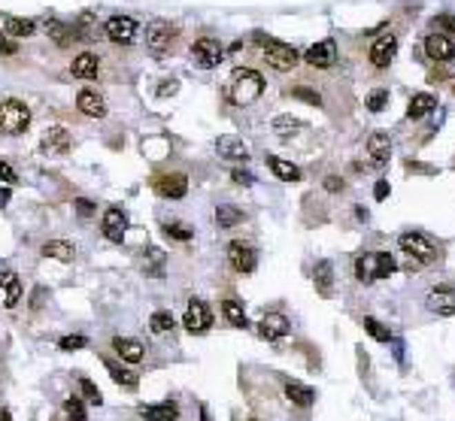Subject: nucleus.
I'll return each mask as SVG.
<instances>
[{"label":"nucleus","mask_w":455,"mask_h":421,"mask_svg":"<svg viewBox=\"0 0 455 421\" xmlns=\"http://www.w3.org/2000/svg\"><path fill=\"white\" fill-rule=\"evenodd\" d=\"M264 91V76L258 70H249V67H237L228 79V97H231L237 106H249L261 97Z\"/></svg>","instance_id":"nucleus-1"},{"label":"nucleus","mask_w":455,"mask_h":421,"mask_svg":"<svg viewBox=\"0 0 455 421\" xmlns=\"http://www.w3.org/2000/svg\"><path fill=\"white\" fill-rule=\"evenodd\" d=\"M255 43L264 49V61L273 67V70H294L298 67V61H301V55H298V49L294 45H288V43H283V40H273V37H267L264 30H255Z\"/></svg>","instance_id":"nucleus-2"},{"label":"nucleus","mask_w":455,"mask_h":421,"mask_svg":"<svg viewBox=\"0 0 455 421\" xmlns=\"http://www.w3.org/2000/svg\"><path fill=\"white\" fill-rule=\"evenodd\" d=\"M398 270V261L389 251H370V255H358L355 258V279L358 282H376L385 279Z\"/></svg>","instance_id":"nucleus-3"},{"label":"nucleus","mask_w":455,"mask_h":421,"mask_svg":"<svg viewBox=\"0 0 455 421\" xmlns=\"http://www.w3.org/2000/svg\"><path fill=\"white\" fill-rule=\"evenodd\" d=\"M28 125H30V106L25 101L10 97V101L0 103V134L19 136L28 131Z\"/></svg>","instance_id":"nucleus-4"},{"label":"nucleus","mask_w":455,"mask_h":421,"mask_svg":"<svg viewBox=\"0 0 455 421\" xmlns=\"http://www.w3.org/2000/svg\"><path fill=\"white\" fill-rule=\"evenodd\" d=\"M398 246H401V251H407V258H413V261H419V264H428V261H434V258H437V243L431 240L428 234H422V231L401 234Z\"/></svg>","instance_id":"nucleus-5"},{"label":"nucleus","mask_w":455,"mask_h":421,"mask_svg":"<svg viewBox=\"0 0 455 421\" xmlns=\"http://www.w3.org/2000/svg\"><path fill=\"white\" fill-rule=\"evenodd\" d=\"M192 61L201 70H212V67H219L225 61V45L219 40H212V37H201L192 45Z\"/></svg>","instance_id":"nucleus-6"},{"label":"nucleus","mask_w":455,"mask_h":421,"mask_svg":"<svg viewBox=\"0 0 455 421\" xmlns=\"http://www.w3.org/2000/svg\"><path fill=\"white\" fill-rule=\"evenodd\" d=\"M182 325L188 327V333H207L212 327V312L210 306L203 300H197V297H192L185 306V316H182Z\"/></svg>","instance_id":"nucleus-7"},{"label":"nucleus","mask_w":455,"mask_h":421,"mask_svg":"<svg viewBox=\"0 0 455 421\" xmlns=\"http://www.w3.org/2000/svg\"><path fill=\"white\" fill-rule=\"evenodd\" d=\"M103 34L110 37L112 43L119 45H128L136 40V34H140V28H136V21L131 19V15H112V19H106L103 25Z\"/></svg>","instance_id":"nucleus-8"},{"label":"nucleus","mask_w":455,"mask_h":421,"mask_svg":"<svg viewBox=\"0 0 455 421\" xmlns=\"http://www.w3.org/2000/svg\"><path fill=\"white\" fill-rule=\"evenodd\" d=\"M228 261H231V267L237 273H255V267H258V255H255V249L252 246H246V243H240V240H234L231 246H228Z\"/></svg>","instance_id":"nucleus-9"},{"label":"nucleus","mask_w":455,"mask_h":421,"mask_svg":"<svg viewBox=\"0 0 455 421\" xmlns=\"http://www.w3.org/2000/svg\"><path fill=\"white\" fill-rule=\"evenodd\" d=\"M425 306H428L434 316L446 318V316H455V288L449 285H440V288H431L428 297H425Z\"/></svg>","instance_id":"nucleus-10"},{"label":"nucleus","mask_w":455,"mask_h":421,"mask_svg":"<svg viewBox=\"0 0 455 421\" xmlns=\"http://www.w3.org/2000/svg\"><path fill=\"white\" fill-rule=\"evenodd\" d=\"M155 191L167 201H182L188 194V176L185 173H167L155 179Z\"/></svg>","instance_id":"nucleus-11"},{"label":"nucleus","mask_w":455,"mask_h":421,"mask_svg":"<svg viewBox=\"0 0 455 421\" xmlns=\"http://www.w3.org/2000/svg\"><path fill=\"white\" fill-rule=\"evenodd\" d=\"M394 52H398V37H394V34H383V37H376L374 45H370V64L383 70V67H389V64H392Z\"/></svg>","instance_id":"nucleus-12"},{"label":"nucleus","mask_w":455,"mask_h":421,"mask_svg":"<svg viewBox=\"0 0 455 421\" xmlns=\"http://www.w3.org/2000/svg\"><path fill=\"white\" fill-rule=\"evenodd\" d=\"M173 43V28L167 25V21H152L146 28V45L149 52H155V55H164L167 49H170Z\"/></svg>","instance_id":"nucleus-13"},{"label":"nucleus","mask_w":455,"mask_h":421,"mask_svg":"<svg viewBox=\"0 0 455 421\" xmlns=\"http://www.w3.org/2000/svg\"><path fill=\"white\" fill-rule=\"evenodd\" d=\"M125 231H128V216L119 209V206H110L103 212V236L110 243H121L125 240Z\"/></svg>","instance_id":"nucleus-14"},{"label":"nucleus","mask_w":455,"mask_h":421,"mask_svg":"<svg viewBox=\"0 0 455 421\" xmlns=\"http://www.w3.org/2000/svg\"><path fill=\"white\" fill-rule=\"evenodd\" d=\"M258 333H261V340H267V342L283 340L288 333V318L283 312H267V316L258 321Z\"/></svg>","instance_id":"nucleus-15"},{"label":"nucleus","mask_w":455,"mask_h":421,"mask_svg":"<svg viewBox=\"0 0 455 421\" xmlns=\"http://www.w3.org/2000/svg\"><path fill=\"white\" fill-rule=\"evenodd\" d=\"M216 152L222 155L225 161H249V145L243 136H234V134H225L216 140Z\"/></svg>","instance_id":"nucleus-16"},{"label":"nucleus","mask_w":455,"mask_h":421,"mask_svg":"<svg viewBox=\"0 0 455 421\" xmlns=\"http://www.w3.org/2000/svg\"><path fill=\"white\" fill-rule=\"evenodd\" d=\"M140 418L146 421H176L179 418V403L176 400H161V403H143L140 409Z\"/></svg>","instance_id":"nucleus-17"},{"label":"nucleus","mask_w":455,"mask_h":421,"mask_svg":"<svg viewBox=\"0 0 455 421\" xmlns=\"http://www.w3.org/2000/svg\"><path fill=\"white\" fill-rule=\"evenodd\" d=\"M367 155H370V164H374V167H385V164H389V158H392V140H389V134H383V131L370 134L367 136Z\"/></svg>","instance_id":"nucleus-18"},{"label":"nucleus","mask_w":455,"mask_h":421,"mask_svg":"<svg viewBox=\"0 0 455 421\" xmlns=\"http://www.w3.org/2000/svg\"><path fill=\"white\" fill-rule=\"evenodd\" d=\"M303 61H307L310 67H331L334 61H337V43H334V40H322V43L310 45L307 55H303Z\"/></svg>","instance_id":"nucleus-19"},{"label":"nucleus","mask_w":455,"mask_h":421,"mask_svg":"<svg viewBox=\"0 0 455 421\" xmlns=\"http://www.w3.org/2000/svg\"><path fill=\"white\" fill-rule=\"evenodd\" d=\"M76 110L82 112V116H88V119H103L106 116V101L101 94H94V91H79L76 94Z\"/></svg>","instance_id":"nucleus-20"},{"label":"nucleus","mask_w":455,"mask_h":421,"mask_svg":"<svg viewBox=\"0 0 455 421\" xmlns=\"http://www.w3.org/2000/svg\"><path fill=\"white\" fill-rule=\"evenodd\" d=\"M0 288L6 291L3 306H6V309H15L19 300H21V279L15 276V270H10V267H0Z\"/></svg>","instance_id":"nucleus-21"},{"label":"nucleus","mask_w":455,"mask_h":421,"mask_svg":"<svg viewBox=\"0 0 455 421\" xmlns=\"http://www.w3.org/2000/svg\"><path fill=\"white\" fill-rule=\"evenodd\" d=\"M425 52H428V58H434V61H452L455 58V45L446 34H431L428 40H425Z\"/></svg>","instance_id":"nucleus-22"},{"label":"nucleus","mask_w":455,"mask_h":421,"mask_svg":"<svg viewBox=\"0 0 455 421\" xmlns=\"http://www.w3.org/2000/svg\"><path fill=\"white\" fill-rule=\"evenodd\" d=\"M43 152L46 155H67L70 152V134L64 127H49L43 136Z\"/></svg>","instance_id":"nucleus-23"},{"label":"nucleus","mask_w":455,"mask_h":421,"mask_svg":"<svg viewBox=\"0 0 455 421\" xmlns=\"http://www.w3.org/2000/svg\"><path fill=\"white\" fill-rule=\"evenodd\" d=\"M112 349L121 355V361H128V364H140L143 358H146V349H143V342L140 340H131V336H116L112 340Z\"/></svg>","instance_id":"nucleus-24"},{"label":"nucleus","mask_w":455,"mask_h":421,"mask_svg":"<svg viewBox=\"0 0 455 421\" xmlns=\"http://www.w3.org/2000/svg\"><path fill=\"white\" fill-rule=\"evenodd\" d=\"M97 70H101V58H97L94 52H82V55H76L73 64H70V73L76 79H94Z\"/></svg>","instance_id":"nucleus-25"},{"label":"nucleus","mask_w":455,"mask_h":421,"mask_svg":"<svg viewBox=\"0 0 455 421\" xmlns=\"http://www.w3.org/2000/svg\"><path fill=\"white\" fill-rule=\"evenodd\" d=\"M313 282H316V291L328 300L334 297V264L331 261H318L316 270H313Z\"/></svg>","instance_id":"nucleus-26"},{"label":"nucleus","mask_w":455,"mask_h":421,"mask_svg":"<svg viewBox=\"0 0 455 421\" xmlns=\"http://www.w3.org/2000/svg\"><path fill=\"white\" fill-rule=\"evenodd\" d=\"M285 397H288V403H294V407H301V409H307L316 403V391L310 385H301V382H288Z\"/></svg>","instance_id":"nucleus-27"},{"label":"nucleus","mask_w":455,"mask_h":421,"mask_svg":"<svg viewBox=\"0 0 455 421\" xmlns=\"http://www.w3.org/2000/svg\"><path fill=\"white\" fill-rule=\"evenodd\" d=\"M43 255L70 264L76 258V249H73V243H67V240H49V243H43Z\"/></svg>","instance_id":"nucleus-28"},{"label":"nucleus","mask_w":455,"mask_h":421,"mask_svg":"<svg viewBox=\"0 0 455 421\" xmlns=\"http://www.w3.org/2000/svg\"><path fill=\"white\" fill-rule=\"evenodd\" d=\"M164 251L158 249V246H149L146 249V255H143V270H146V276L152 279H161L164 276Z\"/></svg>","instance_id":"nucleus-29"},{"label":"nucleus","mask_w":455,"mask_h":421,"mask_svg":"<svg viewBox=\"0 0 455 421\" xmlns=\"http://www.w3.org/2000/svg\"><path fill=\"white\" fill-rule=\"evenodd\" d=\"M103 364H106V370H110L112 382H116V385H121L125 391H134V388L140 385V376H136V373H131V370H125L121 364H116V361H103Z\"/></svg>","instance_id":"nucleus-30"},{"label":"nucleus","mask_w":455,"mask_h":421,"mask_svg":"<svg viewBox=\"0 0 455 421\" xmlns=\"http://www.w3.org/2000/svg\"><path fill=\"white\" fill-rule=\"evenodd\" d=\"M267 167L276 179L283 182H301V167H294L292 161H283V158H267Z\"/></svg>","instance_id":"nucleus-31"},{"label":"nucleus","mask_w":455,"mask_h":421,"mask_svg":"<svg viewBox=\"0 0 455 421\" xmlns=\"http://www.w3.org/2000/svg\"><path fill=\"white\" fill-rule=\"evenodd\" d=\"M434 106H437L434 94H413L410 97V106H407V119H425Z\"/></svg>","instance_id":"nucleus-32"},{"label":"nucleus","mask_w":455,"mask_h":421,"mask_svg":"<svg viewBox=\"0 0 455 421\" xmlns=\"http://www.w3.org/2000/svg\"><path fill=\"white\" fill-rule=\"evenodd\" d=\"M37 30V21L34 19H15V15H10V19L3 21V34L6 37H15V40H21V37H30Z\"/></svg>","instance_id":"nucleus-33"},{"label":"nucleus","mask_w":455,"mask_h":421,"mask_svg":"<svg viewBox=\"0 0 455 421\" xmlns=\"http://www.w3.org/2000/svg\"><path fill=\"white\" fill-rule=\"evenodd\" d=\"M243 221V212L234 209L231 203H219L216 206V225L222 227V231H228V227H237Z\"/></svg>","instance_id":"nucleus-34"},{"label":"nucleus","mask_w":455,"mask_h":421,"mask_svg":"<svg viewBox=\"0 0 455 421\" xmlns=\"http://www.w3.org/2000/svg\"><path fill=\"white\" fill-rule=\"evenodd\" d=\"M222 312H225V318H228V325H234V327H246L249 325V318H246V309H243V303L240 300H225L222 303Z\"/></svg>","instance_id":"nucleus-35"},{"label":"nucleus","mask_w":455,"mask_h":421,"mask_svg":"<svg viewBox=\"0 0 455 421\" xmlns=\"http://www.w3.org/2000/svg\"><path fill=\"white\" fill-rule=\"evenodd\" d=\"M149 327H152V333H170L173 327H176V321H173V316H170V312L158 309V312H152V318H149Z\"/></svg>","instance_id":"nucleus-36"},{"label":"nucleus","mask_w":455,"mask_h":421,"mask_svg":"<svg viewBox=\"0 0 455 421\" xmlns=\"http://www.w3.org/2000/svg\"><path fill=\"white\" fill-rule=\"evenodd\" d=\"M364 331L374 336L376 342H392V331L383 325V321H376L374 316H364Z\"/></svg>","instance_id":"nucleus-37"},{"label":"nucleus","mask_w":455,"mask_h":421,"mask_svg":"<svg viewBox=\"0 0 455 421\" xmlns=\"http://www.w3.org/2000/svg\"><path fill=\"white\" fill-rule=\"evenodd\" d=\"M303 127V121L301 119H292V116H279V119H273V131H276L279 136H292V134H298Z\"/></svg>","instance_id":"nucleus-38"},{"label":"nucleus","mask_w":455,"mask_h":421,"mask_svg":"<svg viewBox=\"0 0 455 421\" xmlns=\"http://www.w3.org/2000/svg\"><path fill=\"white\" fill-rule=\"evenodd\" d=\"M79 391H82V397H85V400L91 403V407H101V403H103L101 388H97L91 379H79Z\"/></svg>","instance_id":"nucleus-39"},{"label":"nucleus","mask_w":455,"mask_h":421,"mask_svg":"<svg viewBox=\"0 0 455 421\" xmlns=\"http://www.w3.org/2000/svg\"><path fill=\"white\" fill-rule=\"evenodd\" d=\"M64 415H67V421H85V407H82L79 397L64 400Z\"/></svg>","instance_id":"nucleus-40"},{"label":"nucleus","mask_w":455,"mask_h":421,"mask_svg":"<svg viewBox=\"0 0 455 421\" xmlns=\"http://www.w3.org/2000/svg\"><path fill=\"white\" fill-rule=\"evenodd\" d=\"M164 234L170 236V240H179V243H188L194 236V231H188L185 225H179V221H173V225H164Z\"/></svg>","instance_id":"nucleus-41"},{"label":"nucleus","mask_w":455,"mask_h":421,"mask_svg":"<svg viewBox=\"0 0 455 421\" xmlns=\"http://www.w3.org/2000/svg\"><path fill=\"white\" fill-rule=\"evenodd\" d=\"M385 106H389V91H385V88H379V91H374V94L367 97V110L370 112H383Z\"/></svg>","instance_id":"nucleus-42"},{"label":"nucleus","mask_w":455,"mask_h":421,"mask_svg":"<svg viewBox=\"0 0 455 421\" xmlns=\"http://www.w3.org/2000/svg\"><path fill=\"white\" fill-rule=\"evenodd\" d=\"M292 97H298V101H307L310 106H322V94H318V91H313V88L298 85V88L292 91Z\"/></svg>","instance_id":"nucleus-43"},{"label":"nucleus","mask_w":455,"mask_h":421,"mask_svg":"<svg viewBox=\"0 0 455 421\" xmlns=\"http://www.w3.org/2000/svg\"><path fill=\"white\" fill-rule=\"evenodd\" d=\"M58 346L64 349V351H76V349H85L88 340H85V336H79V333H76V336H61Z\"/></svg>","instance_id":"nucleus-44"},{"label":"nucleus","mask_w":455,"mask_h":421,"mask_svg":"<svg viewBox=\"0 0 455 421\" xmlns=\"http://www.w3.org/2000/svg\"><path fill=\"white\" fill-rule=\"evenodd\" d=\"M231 179L234 182H237V185H255V176L252 173H249V170H240V167H237V170H231Z\"/></svg>","instance_id":"nucleus-45"},{"label":"nucleus","mask_w":455,"mask_h":421,"mask_svg":"<svg viewBox=\"0 0 455 421\" xmlns=\"http://www.w3.org/2000/svg\"><path fill=\"white\" fill-rule=\"evenodd\" d=\"M76 212H79V218H91L94 216V203L85 201V197H79V201H76Z\"/></svg>","instance_id":"nucleus-46"},{"label":"nucleus","mask_w":455,"mask_h":421,"mask_svg":"<svg viewBox=\"0 0 455 421\" xmlns=\"http://www.w3.org/2000/svg\"><path fill=\"white\" fill-rule=\"evenodd\" d=\"M179 91V82L176 79H164V85H158V97H173Z\"/></svg>","instance_id":"nucleus-47"},{"label":"nucleus","mask_w":455,"mask_h":421,"mask_svg":"<svg viewBox=\"0 0 455 421\" xmlns=\"http://www.w3.org/2000/svg\"><path fill=\"white\" fill-rule=\"evenodd\" d=\"M0 179L6 182V185H15V182H19V176H15V170L10 164H3V161H0Z\"/></svg>","instance_id":"nucleus-48"},{"label":"nucleus","mask_w":455,"mask_h":421,"mask_svg":"<svg viewBox=\"0 0 455 421\" xmlns=\"http://www.w3.org/2000/svg\"><path fill=\"white\" fill-rule=\"evenodd\" d=\"M0 52H3V55H15V52H19L15 40H10V37H6L3 30H0Z\"/></svg>","instance_id":"nucleus-49"},{"label":"nucleus","mask_w":455,"mask_h":421,"mask_svg":"<svg viewBox=\"0 0 455 421\" xmlns=\"http://www.w3.org/2000/svg\"><path fill=\"white\" fill-rule=\"evenodd\" d=\"M434 28H443L446 34H455V19H452V15H437Z\"/></svg>","instance_id":"nucleus-50"},{"label":"nucleus","mask_w":455,"mask_h":421,"mask_svg":"<svg viewBox=\"0 0 455 421\" xmlns=\"http://www.w3.org/2000/svg\"><path fill=\"white\" fill-rule=\"evenodd\" d=\"M389 182H385V179H379L376 182V185H374V197H376V201H385V197H389Z\"/></svg>","instance_id":"nucleus-51"},{"label":"nucleus","mask_w":455,"mask_h":421,"mask_svg":"<svg viewBox=\"0 0 455 421\" xmlns=\"http://www.w3.org/2000/svg\"><path fill=\"white\" fill-rule=\"evenodd\" d=\"M325 188L328 191H343V179H337V176H325Z\"/></svg>","instance_id":"nucleus-52"},{"label":"nucleus","mask_w":455,"mask_h":421,"mask_svg":"<svg viewBox=\"0 0 455 421\" xmlns=\"http://www.w3.org/2000/svg\"><path fill=\"white\" fill-rule=\"evenodd\" d=\"M43 294H46L43 288H37V291H34V303H30V306H34V309H40V306H43Z\"/></svg>","instance_id":"nucleus-53"},{"label":"nucleus","mask_w":455,"mask_h":421,"mask_svg":"<svg viewBox=\"0 0 455 421\" xmlns=\"http://www.w3.org/2000/svg\"><path fill=\"white\" fill-rule=\"evenodd\" d=\"M6 201H10V191L3 188V191H0V206H6Z\"/></svg>","instance_id":"nucleus-54"},{"label":"nucleus","mask_w":455,"mask_h":421,"mask_svg":"<svg viewBox=\"0 0 455 421\" xmlns=\"http://www.w3.org/2000/svg\"><path fill=\"white\" fill-rule=\"evenodd\" d=\"M0 421H12V415H10V409H3V412H0Z\"/></svg>","instance_id":"nucleus-55"},{"label":"nucleus","mask_w":455,"mask_h":421,"mask_svg":"<svg viewBox=\"0 0 455 421\" xmlns=\"http://www.w3.org/2000/svg\"><path fill=\"white\" fill-rule=\"evenodd\" d=\"M201 421H210V415H207V409H201Z\"/></svg>","instance_id":"nucleus-56"},{"label":"nucleus","mask_w":455,"mask_h":421,"mask_svg":"<svg viewBox=\"0 0 455 421\" xmlns=\"http://www.w3.org/2000/svg\"><path fill=\"white\" fill-rule=\"evenodd\" d=\"M252 421H258V418H252Z\"/></svg>","instance_id":"nucleus-57"}]
</instances>
